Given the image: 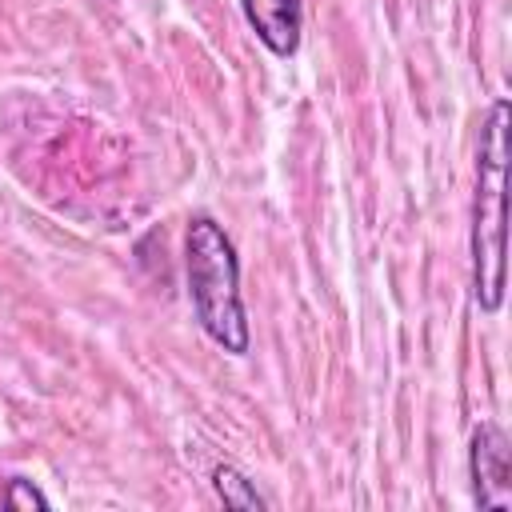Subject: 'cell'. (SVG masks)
Listing matches in <instances>:
<instances>
[{"mask_svg": "<svg viewBox=\"0 0 512 512\" xmlns=\"http://www.w3.org/2000/svg\"><path fill=\"white\" fill-rule=\"evenodd\" d=\"M508 100H492L480 124V164L472 200V292L484 312L504 304V224H508Z\"/></svg>", "mask_w": 512, "mask_h": 512, "instance_id": "1", "label": "cell"}, {"mask_svg": "<svg viewBox=\"0 0 512 512\" xmlns=\"http://www.w3.org/2000/svg\"><path fill=\"white\" fill-rule=\"evenodd\" d=\"M184 272H188V296L196 324L212 344H220L232 356L248 352V316L240 300V260L236 244L212 216H192L184 236Z\"/></svg>", "mask_w": 512, "mask_h": 512, "instance_id": "2", "label": "cell"}, {"mask_svg": "<svg viewBox=\"0 0 512 512\" xmlns=\"http://www.w3.org/2000/svg\"><path fill=\"white\" fill-rule=\"evenodd\" d=\"M468 476L472 496L480 508H508L512 504V464H508V436L500 424L484 420L468 444Z\"/></svg>", "mask_w": 512, "mask_h": 512, "instance_id": "3", "label": "cell"}, {"mask_svg": "<svg viewBox=\"0 0 512 512\" xmlns=\"http://www.w3.org/2000/svg\"><path fill=\"white\" fill-rule=\"evenodd\" d=\"M248 28L272 56H296L304 36V0H240Z\"/></svg>", "mask_w": 512, "mask_h": 512, "instance_id": "4", "label": "cell"}, {"mask_svg": "<svg viewBox=\"0 0 512 512\" xmlns=\"http://www.w3.org/2000/svg\"><path fill=\"white\" fill-rule=\"evenodd\" d=\"M212 488L216 496L228 504V508H240V512H256V508H268V496L256 488V480H248L240 468L232 464H216L212 468Z\"/></svg>", "mask_w": 512, "mask_h": 512, "instance_id": "5", "label": "cell"}, {"mask_svg": "<svg viewBox=\"0 0 512 512\" xmlns=\"http://www.w3.org/2000/svg\"><path fill=\"white\" fill-rule=\"evenodd\" d=\"M4 504H8V508H20V512H32V508H48V496H44L32 480L12 476V480L4 484Z\"/></svg>", "mask_w": 512, "mask_h": 512, "instance_id": "6", "label": "cell"}]
</instances>
